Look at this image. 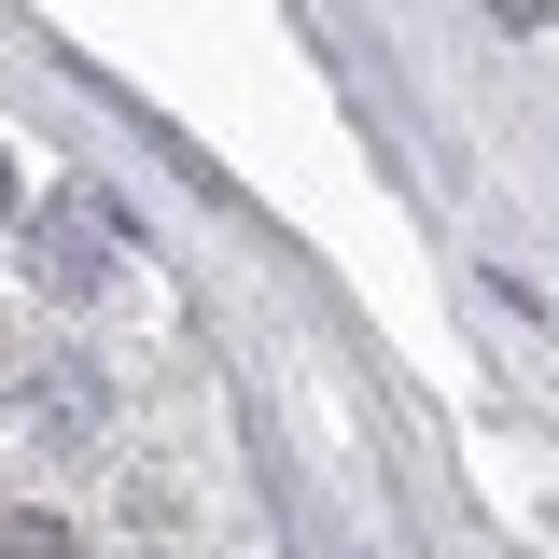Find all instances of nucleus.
Masks as SVG:
<instances>
[{
    "mask_svg": "<svg viewBox=\"0 0 559 559\" xmlns=\"http://www.w3.org/2000/svg\"><path fill=\"white\" fill-rule=\"evenodd\" d=\"M98 266H112V210L70 197L57 224H43V280H57V294H98Z\"/></svg>",
    "mask_w": 559,
    "mask_h": 559,
    "instance_id": "obj_1",
    "label": "nucleus"
},
{
    "mask_svg": "<svg viewBox=\"0 0 559 559\" xmlns=\"http://www.w3.org/2000/svg\"><path fill=\"white\" fill-rule=\"evenodd\" d=\"M0 559H84L70 518H0Z\"/></svg>",
    "mask_w": 559,
    "mask_h": 559,
    "instance_id": "obj_2",
    "label": "nucleus"
},
{
    "mask_svg": "<svg viewBox=\"0 0 559 559\" xmlns=\"http://www.w3.org/2000/svg\"><path fill=\"white\" fill-rule=\"evenodd\" d=\"M489 14H503V28H546V14H559V0H489Z\"/></svg>",
    "mask_w": 559,
    "mask_h": 559,
    "instance_id": "obj_3",
    "label": "nucleus"
},
{
    "mask_svg": "<svg viewBox=\"0 0 559 559\" xmlns=\"http://www.w3.org/2000/svg\"><path fill=\"white\" fill-rule=\"evenodd\" d=\"M0 210H14V154H0Z\"/></svg>",
    "mask_w": 559,
    "mask_h": 559,
    "instance_id": "obj_4",
    "label": "nucleus"
}]
</instances>
